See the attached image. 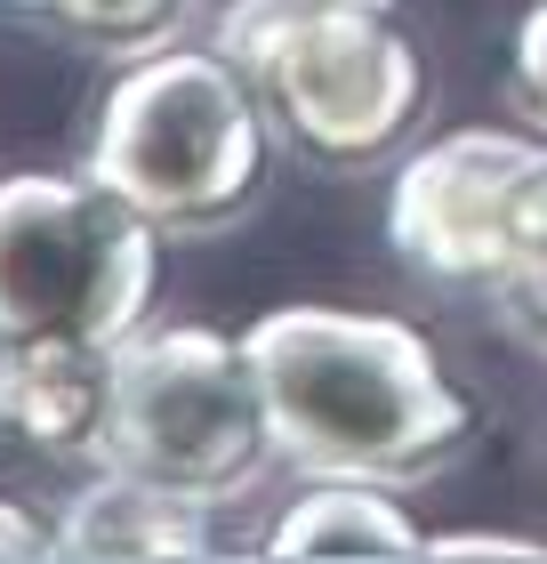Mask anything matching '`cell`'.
Listing matches in <instances>:
<instances>
[{
    "label": "cell",
    "mask_w": 547,
    "mask_h": 564,
    "mask_svg": "<svg viewBox=\"0 0 547 564\" xmlns=\"http://www.w3.org/2000/svg\"><path fill=\"white\" fill-rule=\"evenodd\" d=\"M210 508L162 492V484L129 476V468H97L57 517V556L73 564H162V556H210Z\"/></svg>",
    "instance_id": "obj_8"
},
{
    "label": "cell",
    "mask_w": 547,
    "mask_h": 564,
    "mask_svg": "<svg viewBox=\"0 0 547 564\" xmlns=\"http://www.w3.org/2000/svg\"><path fill=\"white\" fill-rule=\"evenodd\" d=\"M274 121L226 48H145L106 89L81 170L145 210L162 235H201L250 210Z\"/></svg>",
    "instance_id": "obj_3"
},
{
    "label": "cell",
    "mask_w": 547,
    "mask_h": 564,
    "mask_svg": "<svg viewBox=\"0 0 547 564\" xmlns=\"http://www.w3.org/2000/svg\"><path fill=\"white\" fill-rule=\"evenodd\" d=\"M266 556H427V532L411 524L395 484L306 476V492L266 532Z\"/></svg>",
    "instance_id": "obj_9"
},
{
    "label": "cell",
    "mask_w": 547,
    "mask_h": 564,
    "mask_svg": "<svg viewBox=\"0 0 547 564\" xmlns=\"http://www.w3.org/2000/svg\"><path fill=\"white\" fill-rule=\"evenodd\" d=\"M218 48L250 73L274 138L330 170L386 162L427 113V65L395 0H226Z\"/></svg>",
    "instance_id": "obj_2"
},
{
    "label": "cell",
    "mask_w": 547,
    "mask_h": 564,
    "mask_svg": "<svg viewBox=\"0 0 547 564\" xmlns=\"http://www.w3.org/2000/svg\"><path fill=\"white\" fill-rule=\"evenodd\" d=\"M507 89H515V113L547 138V0H532L524 24H515V48H507Z\"/></svg>",
    "instance_id": "obj_12"
},
{
    "label": "cell",
    "mask_w": 547,
    "mask_h": 564,
    "mask_svg": "<svg viewBox=\"0 0 547 564\" xmlns=\"http://www.w3.org/2000/svg\"><path fill=\"white\" fill-rule=\"evenodd\" d=\"M129 468L194 508H233L250 500L274 459L266 403H258L242 339L210 323H138L113 347V420H106V459Z\"/></svg>",
    "instance_id": "obj_4"
},
{
    "label": "cell",
    "mask_w": 547,
    "mask_h": 564,
    "mask_svg": "<svg viewBox=\"0 0 547 564\" xmlns=\"http://www.w3.org/2000/svg\"><path fill=\"white\" fill-rule=\"evenodd\" d=\"M483 291H491V306H500V315L547 355V145H539V162L524 170V186H515L507 242H500V267H491Z\"/></svg>",
    "instance_id": "obj_10"
},
{
    "label": "cell",
    "mask_w": 547,
    "mask_h": 564,
    "mask_svg": "<svg viewBox=\"0 0 547 564\" xmlns=\"http://www.w3.org/2000/svg\"><path fill=\"white\" fill-rule=\"evenodd\" d=\"M539 130H451L419 145L386 186V242L395 259L451 291H483L507 242V210L524 170L539 162Z\"/></svg>",
    "instance_id": "obj_6"
},
{
    "label": "cell",
    "mask_w": 547,
    "mask_h": 564,
    "mask_svg": "<svg viewBox=\"0 0 547 564\" xmlns=\"http://www.w3.org/2000/svg\"><path fill=\"white\" fill-rule=\"evenodd\" d=\"M242 355L291 476L419 484L475 435L467 388L403 315L274 306L242 330Z\"/></svg>",
    "instance_id": "obj_1"
},
{
    "label": "cell",
    "mask_w": 547,
    "mask_h": 564,
    "mask_svg": "<svg viewBox=\"0 0 547 564\" xmlns=\"http://www.w3.org/2000/svg\"><path fill=\"white\" fill-rule=\"evenodd\" d=\"M427 556H515V564H539L547 541H524V532H427Z\"/></svg>",
    "instance_id": "obj_13"
},
{
    "label": "cell",
    "mask_w": 547,
    "mask_h": 564,
    "mask_svg": "<svg viewBox=\"0 0 547 564\" xmlns=\"http://www.w3.org/2000/svg\"><path fill=\"white\" fill-rule=\"evenodd\" d=\"M0 556H57V524H41L33 508L0 500Z\"/></svg>",
    "instance_id": "obj_14"
},
{
    "label": "cell",
    "mask_w": 547,
    "mask_h": 564,
    "mask_svg": "<svg viewBox=\"0 0 547 564\" xmlns=\"http://www.w3.org/2000/svg\"><path fill=\"white\" fill-rule=\"evenodd\" d=\"M0 9H9V17H48L57 0H0Z\"/></svg>",
    "instance_id": "obj_15"
},
{
    "label": "cell",
    "mask_w": 547,
    "mask_h": 564,
    "mask_svg": "<svg viewBox=\"0 0 547 564\" xmlns=\"http://www.w3.org/2000/svg\"><path fill=\"white\" fill-rule=\"evenodd\" d=\"M113 347L97 339H0V435L41 459H106Z\"/></svg>",
    "instance_id": "obj_7"
},
{
    "label": "cell",
    "mask_w": 547,
    "mask_h": 564,
    "mask_svg": "<svg viewBox=\"0 0 547 564\" xmlns=\"http://www.w3.org/2000/svg\"><path fill=\"white\" fill-rule=\"evenodd\" d=\"M162 226L89 170L0 177V339L121 347L153 315Z\"/></svg>",
    "instance_id": "obj_5"
},
{
    "label": "cell",
    "mask_w": 547,
    "mask_h": 564,
    "mask_svg": "<svg viewBox=\"0 0 547 564\" xmlns=\"http://www.w3.org/2000/svg\"><path fill=\"white\" fill-rule=\"evenodd\" d=\"M186 17V0H57L48 24H65L81 48H113V57H145L162 48Z\"/></svg>",
    "instance_id": "obj_11"
}]
</instances>
